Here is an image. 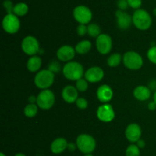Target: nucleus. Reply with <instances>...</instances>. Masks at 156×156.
<instances>
[{
	"label": "nucleus",
	"instance_id": "obj_1",
	"mask_svg": "<svg viewBox=\"0 0 156 156\" xmlns=\"http://www.w3.org/2000/svg\"><path fill=\"white\" fill-rule=\"evenodd\" d=\"M62 73L66 79L73 81H77L85 76L83 66L76 61L67 62L62 67Z\"/></svg>",
	"mask_w": 156,
	"mask_h": 156
},
{
	"label": "nucleus",
	"instance_id": "obj_2",
	"mask_svg": "<svg viewBox=\"0 0 156 156\" xmlns=\"http://www.w3.org/2000/svg\"><path fill=\"white\" fill-rule=\"evenodd\" d=\"M133 24L136 28L141 31H146L150 28L152 24V18L146 10L139 9L133 15Z\"/></svg>",
	"mask_w": 156,
	"mask_h": 156
},
{
	"label": "nucleus",
	"instance_id": "obj_3",
	"mask_svg": "<svg viewBox=\"0 0 156 156\" xmlns=\"http://www.w3.org/2000/svg\"><path fill=\"white\" fill-rule=\"evenodd\" d=\"M55 74L48 69L40 70L34 76V84L41 90H47L53 85L54 82Z\"/></svg>",
	"mask_w": 156,
	"mask_h": 156
},
{
	"label": "nucleus",
	"instance_id": "obj_4",
	"mask_svg": "<svg viewBox=\"0 0 156 156\" xmlns=\"http://www.w3.org/2000/svg\"><path fill=\"white\" fill-rule=\"evenodd\" d=\"M76 145L78 149L83 154H91L96 148V141L91 135L83 134L79 135L76 139Z\"/></svg>",
	"mask_w": 156,
	"mask_h": 156
},
{
	"label": "nucleus",
	"instance_id": "obj_5",
	"mask_svg": "<svg viewBox=\"0 0 156 156\" xmlns=\"http://www.w3.org/2000/svg\"><path fill=\"white\" fill-rule=\"evenodd\" d=\"M123 63L126 68L136 70L143 67V59L139 53L133 50H129L123 54Z\"/></svg>",
	"mask_w": 156,
	"mask_h": 156
},
{
	"label": "nucleus",
	"instance_id": "obj_6",
	"mask_svg": "<svg viewBox=\"0 0 156 156\" xmlns=\"http://www.w3.org/2000/svg\"><path fill=\"white\" fill-rule=\"evenodd\" d=\"M55 103V95L49 89L43 90L37 96V105L40 109L47 110L51 109Z\"/></svg>",
	"mask_w": 156,
	"mask_h": 156
},
{
	"label": "nucleus",
	"instance_id": "obj_7",
	"mask_svg": "<svg viewBox=\"0 0 156 156\" xmlns=\"http://www.w3.org/2000/svg\"><path fill=\"white\" fill-rule=\"evenodd\" d=\"M21 49L24 54L29 56H34L39 54L41 47L38 40L32 35H27L21 41Z\"/></svg>",
	"mask_w": 156,
	"mask_h": 156
},
{
	"label": "nucleus",
	"instance_id": "obj_8",
	"mask_svg": "<svg viewBox=\"0 0 156 156\" xmlns=\"http://www.w3.org/2000/svg\"><path fill=\"white\" fill-rule=\"evenodd\" d=\"M21 21L15 14H6L2 19V28L9 34H15L19 31Z\"/></svg>",
	"mask_w": 156,
	"mask_h": 156
},
{
	"label": "nucleus",
	"instance_id": "obj_9",
	"mask_svg": "<svg viewBox=\"0 0 156 156\" xmlns=\"http://www.w3.org/2000/svg\"><path fill=\"white\" fill-rule=\"evenodd\" d=\"M73 17L79 24H89L92 19V12L87 6L80 5L76 6L73 10Z\"/></svg>",
	"mask_w": 156,
	"mask_h": 156
},
{
	"label": "nucleus",
	"instance_id": "obj_10",
	"mask_svg": "<svg viewBox=\"0 0 156 156\" xmlns=\"http://www.w3.org/2000/svg\"><path fill=\"white\" fill-rule=\"evenodd\" d=\"M112 38L108 34H101L96 38V47L101 54H108L112 49Z\"/></svg>",
	"mask_w": 156,
	"mask_h": 156
},
{
	"label": "nucleus",
	"instance_id": "obj_11",
	"mask_svg": "<svg viewBox=\"0 0 156 156\" xmlns=\"http://www.w3.org/2000/svg\"><path fill=\"white\" fill-rule=\"evenodd\" d=\"M97 117L103 122H110L115 118V112L111 104L104 103L97 110Z\"/></svg>",
	"mask_w": 156,
	"mask_h": 156
},
{
	"label": "nucleus",
	"instance_id": "obj_12",
	"mask_svg": "<svg viewBox=\"0 0 156 156\" xmlns=\"http://www.w3.org/2000/svg\"><path fill=\"white\" fill-rule=\"evenodd\" d=\"M142 136L141 127L137 123H131L127 125L125 130V136L129 142L136 143Z\"/></svg>",
	"mask_w": 156,
	"mask_h": 156
},
{
	"label": "nucleus",
	"instance_id": "obj_13",
	"mask_svg": "<svg viewBox=\"0 0 156 156\" xmlns=\"http://www.w3.org/2000/svg\"><path fill=\"white\" fill-rule=\"evenodd\" d=\"M116 18H117V26L121 30H126L130 27L133 23V17L129 14L123 10L116 11L115 12Z\"/></svg>",
	"mask_w": 156,
	"mask_h": 156
},
{
	"label": "nucleus",
	"instance_id": "obj_14",
	"mask_svg": "<svg viewBox=\"0 0 156 156\" xmlns=\"http://www.w3.org/2000/svg\"><path fill=\"white\" fill-rule=\"evenodd\" d=\"M76 49L70 45H62L56 52V57L62 62H69L74 58L76 55Z\"/></svg>",
	"mask_w": 156,
	"mask_h": 156
},
{
	"label": "nucleus",
	"instance_id": "obj_15",
	"mask_svg": "<svg viewBox=\"0 0 156 156\" xmlns=\"http://www.w3.org/2000/svg\"><path fill=\"white\" fill-rule=\"evenodd\" d=\"M85 78L90 83L100 82L105 76L104 70L100 67H91L85 72Z\"/></svg>",
	"mask_w": 156,
	"mask_h": 156
},
{
	"label": "nucleus",
	"instance_id": "obj_16",
	"mask_svg": "<svg viewBox=\"0 0 156 156\" xmlns=\"http://www.w3.org/2000/svg\"><path fill=\"white\" fill-rule=\"evenodd\" d=\"M97 98L100 102L106 103V102H110L112 99L113 96H114V92H113L112 88L108 84H103L100 86L98 88Z\"/></svg>",
	"mask_w": 156,
	"mask_h": 156
},
{
	"label": "nucleus",
	"instance_id": "obj_17",
	"mask_svg": "<svg viewBox=\"0 0 156 156\" xmlns=\"http://www.w3.org/2000/svg\"><path fill=\"white\" fill-rule=\"evenodd\" d=\"M79 91L76 87L73 86L69 85L63 88L62 91V97L65 102L67 103H73L76 102L79 97Z\"/></svg>",
	"mask_w": 156,
	"mask_h": 156
},
{
	"label": "nucleus",
	"instance_id": "obj_18",
	"mask_svg": "<svg viewBox=\"0 0 156 156\" xmlns=\"http://www.w3.org/2000/svg\"><path fill=\"white\" fill-rule=\"evenodd\" d=\"M68 142L65 138L59 137L54 139L50 145V150L53 154H61L68 148Z\"/></svg>",
	"mask_w": 156,
	"mask_h": 156
},
{
	"label": "nucleus",
	"instance_id": "obj_19",
	"mask_svg": "<svg viewBox=\"0 0 156 156\" xmlns=\"http://www.w3.org/2000/svg\"><path fill=\"white\" fill-rule=\"evenodd\" d=\"M151 90L146 86H138L133 90L134 97L140 101L148 100L151 97Z\"/></svg>",
	"mask_w": 156,
	"mask_h": 156
},
{
	"label": "nucleus",
	"instance_id": "obj_20",
	"mask_svg": "<svg viewBox=\"0 0 156 156\" xmlns=\"http://www.w3.org/2000/svg\"><path fill=\"white\" fill-rule=\"evenodd\" d=\"M42 64V60L37 55L30 56L27 62V68L30 72L34 73L37 72L40 70Z\"/></svg>",
	"mask_w": 156,
	"mask_h": 156
},
{
	"label": "nucleus",
	"instance_id": "obj_21",
	"mask_svg": "<svg viewBox=\"0 0 156 156\" xmlns=\"http://www.w3.org/2000/svg\"><path fill=\"white\" fill-rule=\"evenodd\" d=\"M91 48V42L88 40H82L79 41L75 47L76 53L79 54H85L88 53Z\"/></svg>",
	"mask_w": 156,
	"mask_h": 156
},
{
	"label": "nucleus",
	"instance_id": "obj_22",
	"mask_svg": "<svg viewBox=\"0 0 156 156\" xmlns=\"http://www.w3.org/2000/svg\"><path fill=\"white\" fill-rule=\"evenodd\" d=\"M29 8L26 3L24 2H18L15 5L13 9V14L17 15L18 17L24 16L27 15L28 12Z\"/></svg>",
	"mask_w": 156,
	"mask_h": 156
},
{
	"label": "nucleus",
	"instance_id": "obj_23",
	"mask_svg": "<svg viewBox=\"0 0 156 156\" xmlns=\"http://www.w3.org/2000/svg\"><path fill=\"white\" fill-rule=\"evenodd\" d=\"M122 61H123V58L121 54L119 53H114L108 57L107 64L110 67H116L120 65Z\"/></svg>",
	"mask_w": 156,
	"mask_h": 156
},
{
	"label": "nucleus",
	"instance_id": "obj_24",
	"mask_svg": "<svg viewBox=\"0 0 156 156\" xmlns=\"http://www.w3.org/2000/svg\"><path fill=\"white\" fill-rule=\"evenodd\" d=\"M38 106L35 103H29L24 107V116L28 118H33L37 114Z\"/></svg>",
	"mask_w": 156,
	"mask_h": 156
},
{
	"label": "nucleus",
	"instance_id": "obj_25",
	"mask_svg": "<svg viewBox=\"0 0 156 156\" xmlns=\"http://www.w3.org/2000/svg\"><path fill=\"white\" fill-rule=\"evenodd\" d=\"M87 28H88V35L91 38H97L101 35V30L98 24L95 23H89Z\"/></svg>",
	"mask_w": 156,
	"mask_h": 156
},
{
	"label": "nucleus",
	"instance_id": "obj_26",
	"mask_svg": "<svg viewBox=\"0 0 156 156\" xmlns=\"http://www.w3.org/2000/svg\"><path fill=\"white\" fill-rule=\"evenodd\" d=\"M125 154L126 156H140V148L136 144H131L126 148Z\"/></svg>",
	"mask_w": 156,
	"mask_h": 156
},
{
	"label": "nucleus",
	"instance_id": "obj_27",
	"mask_svg": "<svg viewBox=\"0 0 156 156\" xmlns=\"http://www.w3.org/2000/svg\"><path fill=\"white\" fill-rule=\"evenodd\" d=\"M88 81L85 78H81L76 81V89L79 92H85L88 88Z\"/></svg>",
	"mask_w": 156,
	"mask_h": 156
},
{
	"label": "nucleus",
	"instance_id": "obj_28",
	"mask_svg": "<svg viewBox=\"0 0 156 156\" xmlns=\"http://www.w3.org/2000/svg\"><path fill=\"white\" fill-rule=\"evenodd\" d=\"M147 58L152 64H156V45H153L148 50Z\"/></svg>",
	"mask_w": 156,
	"mask_h": 156
},
{
	"label": "nucleus",
	"instance_id": "obj_29",
	"mask_svg": "<svg viewBox=\"0 0 156 156\" xmlns=\"http://www.w3.org/2000/svg\"><path fill=\"white\" fill-rule=\"evenodd\" d=\"M48 70L53 72V73H57L60 71L61 70V66L58 61H53L48 64Z\"/></svg>",
	"mask_w": 156,
	"mask_h": 156
},
{
	"label": "nucleus",
	"instance_id": "obj_30",
	"mask_svg": "<svg viewBox=\"0 0 156 156\" xmlns=\"http://www.w3.org/2000/svg\"><path fill=\"white\" fill-rule=\"evenodd\" d=\"M76 106L80 110H85L88 107V102L85 98H78L77 100L76 101Z\"/></svg>",
	"mask_w": 156,
	"mask_h": 156
},
{
	"label": "nucleus",
	"instance_id": "obj_31",
	"mask_svg": "<svg viewBox=\"0 0 156 156\" xmlns=\"http://www.w3.org/2000/svg\"><path fill=\"white\" fill-rule=\"evenodd\" d=\"M76 32H77V34L79 36H85L86 34H88V28H87L86 24H79L78 25L77 28H76Z\"/></svg>",
	"mask_w": 156,
	"mask_h": 156
},
{
	"label": "nucleus",
	"instance_id": "obj_32",
	"mask_svg": "<svg viewBox=\"0 0 156 156\" xmlns=\"http://www.w3.org/2000/svg\"><path fill=\"white\" fill-rule=\"evenodd\" d=\"M3 6H4L5 9L7 12V14H12L13 13L14 9V5L11 0H5L3 2Z\"/></svg>",
	"mask_w": 156,
	"mask_h": 156
},
{
	"label": "nucleus",
	"instance_id": "obj_33",
	"mask_svg": "<svg viewBox=\"0 0 156 156\" xmlns=\"http://www.w3.org/2000/svg\"><path fill=\"white\" fill-rule=\"evenodd\" d=\"M127 2L129 7L136 10V9H140L143 4V0H127Z\"/></svg>",
	"mask_w": 156,
	"mask_h": 156
},
{
	"label": "nucleus",
	"instance_id": "obj_34",
	"mask_svg": "<svg viewBox=\"0 0 156 156\" xmlns=\"http://www.w3.org/2000/svg\"><path fill=\"white\" fill-rule=\"evenodd\" d=\"M129 6L127 0H117V7L120 10L125 11Z\"/></svg>",
	"mask_w": 156,
	"mask_h": 156
},
{
	"label": "nucleus",
	"instance_id": "obj_35",
	"mask_svg": "<svg viewBox=\"0 0 156 156\" xmlns=\"http://www.w3.org/2000/svg\"><path fill=\"white\" fill-rule=\"evenodd\" d=\"M76 148H78L76 143L75 144L73 143V142H70V143L68 144V148H67V149L69 151H75L76 150Z\"/></svg>",
	"mask_w": 156,
	"mask_h": 156
},
{
	"label": "nucleus",
	"instance_id": "obj_36",
	"mask_svg": "<svg viewBox=\"0 0 156 156\" xmlns=\"http://www.w3.org/2000/svg\"><path fill=\"white\" fill-rule=\"evenodd\" d=\"M136 145L140 148V149H141V148H144L145 146H146V142H145L143 139H140V140L136 142Z\"/></svg>",
	"mask_w": 156,
	"mask_h": 156
},
{
	"label": "nucleus",
	"instance_id": "obj_37",
	"mask_svg": "<svg viewBox=\"0 0 156 156\" xmlns=\"http://www.w3.org/2000/svg\"><path fill=\"white\" fill-rule=\"evenodd\" d=\"M148 108H149V110H152V111H153V110H155L156 109V103L154 102V101L150 102L149 103V105H148Z\"/></svg>",
	"mask_w": 156,
	"mask_h": 156
},
{
	"label": "nucleus",
	"instance_id": "obj_38",
	"mask_svg": "<svg viewBox=\"0 0 156 156\" xmlns=\"http://www.w3.org/2000/svg\"><path fill=\"white\" fill-rule=\"evenodd\" d=\"M28 102L29 103H35V102H37V97L35 96H34V95L29 96Z\"/></svg>",
	"mask_w": 156,
	"mask_h": 156
},
{
	"label": "nucleus",
	"instance_id": "obj_39",
	"mask_svg": "<svg viewBox=\"0 0 156 156\" xmlns=\"http://www.w3.org/2000/svg\"><path fill=\"white\" fill-rule=\"evenodd\" d=\"M153 101L156 103V90H155V93H154V94H153Z\"/></svg>",
	"mask_w": 156,
	"mask_h": 156
},
{
	"label": "nucleus",
	"instance_id": "obj_40",
	"mask_svg": "<svg viewBox=\"0 0 156 156\" xmlns=\"http://www.w3.org/2000/svg\"><path fill=\"white\" fill-rule=\"evenodd\" d=\"M15 156H26V155L24 154H23V153H17Z\"/></svg>",
	"mask_w": 156,
	"mask_h": 156
},
{
	"label": "nucleus",
	"instance_id": "obj_41",
	"mask_svg": "<svg viewBox=\"0 0 156 156\" xmlns=\"http://www.w3.org/2000/svg\"><path fill=\"white\" fill-rule=\"evenodd\" d=\"M153 15H155V16H156V8L153 9Z\"/></svg>",
	"mask_w": 156,
	"mask_h": 156
},
{
	"label": "nucleus",
	"instance_id": "obj_42",
	"mask_svg": "<svg viewBox=\"0 0 156 156\" xmlns=\"http://www.w3.org/2000/svg\"><path fill=\"white\" fill-rule=\"evenodd\" d=\"M0 156H6V155L3 152H1L0 153Z\"/></svg>",
	"mask_w": 156,
	"mask_h": 156
},
{
	"label": "nucleus",
	"instance_id": "obj_43",
	"mask_svg": "<svg viewBox=\"0 0 156 156\" xmlns=\"http://www.w3.org/2000/svg\"><path fill=\"white\" fill-rule=\"evenodd\" d=\"M84 156H93V155L91 154H85Z\"/></svg>",
	"mask_w": 156,
	"mask_h": 156
}]
</instances>
